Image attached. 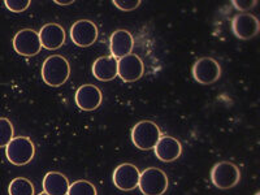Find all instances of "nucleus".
Segmentation results:
<instances>
[{"label": "nucleus", "instance_id": "1", "mask_svg": "<svg viewBox=\"0 0 260 195\" xmlns=\"http://www.w3.org/2000/svg\"><path fill=\"white\" fill-rule=\"evenodd\" d=\"M71 76L69 61L61 55L48 56L42 65V80L51 87H59L68 81Z\"/></svg>", "mask_w": 260, "mask_h": 195}, {"label": "nucleus", "instance_id": "2", "mask_svg": "<svg viewBox=\"0 0 260 195\" xmlns=\"http://www.w3.org/2000/svg\"><path fill=\"white\" fill-rule=\"evenodd\" d=\"M160 137H161L160 127L155 122L148 121V120L137 122L130 133L133 145L142 151L152 150Z\"/></svg>", "mask_w": 260, "mask_h": 195}, {"label": "nucleus", "instance_id": "3", "mask_svg": "<svg viewBox=\"0 0 260 195\" xmlns=\"http://www.w3.org/2000/svg\"><path fill=\"white\" fill-rule=\"evenodd\" d=\"M36 146L29 137H15L6 146V156L13 166H26L34 159Z\"/></svg>", "mask_w": 260, "mask_h": 195}, {"label": "nucleus", "instance_id": "4", "mask_svg": "<svg viewBox=\"0 0 260 195\" xmlns=\"http://www.w3.org/2000/svg\"><path fill=\"white\" fill-rule=\"evenodd\" d=\"M241 180V172L231 161L216 162L211 169V182L220 190H228L237 186Z\"/></svg>", "mask_w": 260, "mask_h": 195}, {"label": "nucleus", "instance_id": "5", "mask_svg": "<svg viewBox=\"0 0 260 195\" xmlns=\"http://www.w3.org/2000/svg\"><path fill=\"white\" fill-rule=\"evenodd\" d=\"M168 177L161 169L146 168L139 176L138 187L143 195H162L168 190Z\"/></svg>", "mask_w": 260, "mask_h": 195}, {"label": "nucleus", "instance_id": "6", "mask_svg": "<svg viewBox=\"0 0 260 195\" xmlns=\"http://www.w3.org/2000/svg\"><path fill=\"white\" fill-rule=\"evenodd\" d=\"M191 76L201 85H212L221 76V67L213 57H201L192 64Z\"/></svg>", "mask_w": 260, "mask_h": 195}, {"label": "nucleus", "instance_id": "7", "mask_svg": "<svg viewBox=\"0 0 260 195\" xmlns=\"http://www.w3.org/2000/svg\"><path fill=\"white\" fill-rule=\"evenodd\" d=\"M13 48L21 56H36L42 50L38 32L32 29H22L16 32L15 38H13Z\"/></svg>", "mask_w": 260, "mask_h": 195}, {"label": "nucleus", "instance_id": "8", "mask_svg": "<svg viewBox=\"0 0 260 195\" xmlns=\"http://www.w3.org/2000/svg\"><path fill=\"white\" fill-rule=\"evenodd\" d=\"M260 31V22L251 13H238L232 20V32L241 41H250Z\"/></svg>", "mask_w": 260, "mask_h": 195}, {"label": "nucleus", "instance_id": "9", "mask_svg": "<svg viewBox=\"0 0 260 195\" xmlns=\"http://www.w3.org/2000/svg\"><path fill=\"white\" fill-rule=\"evenodd\" d=\"M69 36L78 47H90L98 39V27L92 21L80 20L72 25Z\"/></svg>", "mask_w": 260, "mask_h": 195}, {"label": "nucleus", "instance_id": "10", "mask_svg": "<svg viewBox=\"0 0 260 195\" xmlns=\"http://www.w3.org/2000/svg\"><path fill=\"white\" fill-rule=\"evenodd\" d=\"M145 73V65L138 55L130 53L117 60V76L124 82H136Z\"/></svg>", "mask_w": 260, "mask_h": 195}, {"label": "nucleus", "instance_id": "11", "mask_svg": "<svg viewBox=\"0 0 260 195\" xmlns=\"http://www.w3.org/2000/svg\"><path fill=\"white\" fill-rule=\"evenodd\" d=\"M141 172L134 164L122 162L113 171L112 180L115 186L122 191H132L138 187Z\"/></svg>", "mask_w": 260, "mask_h": 195}, {"label": "nucleus", "instance_id": "12", "mask_svg": "<svg viewBox=\"0 0 260 195\" xmlns=\"http://www.w3.org/2000/svg\"><path fill=\"white\" fill-rule=\"evenodd\" d=\"M76 104L81 111L85 112H92V111L98 110L99 106L102 104L103 101V95L99 87L95 85H90L86 83L78 87L76 91V96H74Z\"/></svg>", "mask_w": 260, "mask_h": 195}, {"label": "nucleus", "instance_id": "13", "mask_svg": "<svg viewBox=\"0 0 260 195\" xmlns=\"http://www.w3.org/2000/svg\"><path fill=\"white\" fill-rule=\"evenodd\" d=\"M155 155L164 162H172L182 155V145L173 137L161 136L154 147Z\"/></svg>", "mask_w": 260, "mask_h": 195}, {"label": "nucleus", "instance_id": "14", "mask_svg": "<svg viewBox=\"0 0 260 195\" xmlns=\"http://www.w3.org/2000/svg\"><path fill=\"white\" fill-rule=\"evenodd\" d=\"M134 47V38L130 34V31L124 29L116 30L112 32L110 38V50L111 56L115 59H121V57L130 55Z\"/></svg>", "mask_w": 260, "mask_h": 195}, {"label": "nucleus", "instance_id": "15", "mask_svg": "<svg viewBox=\"0 0 260 195\" xmlns=\"http://www.w3.org/2000/svg\"><path fill=\"white\" fill-rule=\"evenodd\" d=\"M42 47L46 50H59L65 43V30L59 24H46L38 32Z\"/></svg>", "mask_w": 260, "mask_h": 195}, {"label": "nucleus", "instance_id": "16", "mask_svg": "<svg viewBox=\"0 0 260 195\" xmlns=\"http://www.w3.org/2000/svg\"><path fill=\"white\" fill-rule=\"evenodd\" d=\"M94 77L103 82H110L117 77V59L113 56H102L92 64Z\"/></svg>", "mask_w": 260, "mask_h": 195}, {"label": "nucleus", "instance_id": "17", "mask_svg": "<svg viewBox=\"0 0 260 195\" xmlns=\"http://www.w3.org/2000/svg\"><path fill=\"white\" fill-rule=\"evenodd\" d=\"M69 180L59 172H48L43 178V191L48 195H67L69 189Z\"/></svg>", "mask_w": 260, "mask_h": 195}, {"label": "nucleus", "instance_id": "18", "mask_svg": "<svg viewBox=\"0 0 260 195\" xmlns=\"http://www.w3.org/2000/svg\"><path fill=\"white\" fill-rule=\"evenodd\" d=\"M9 195H36L34 185L25 177H17L11 181L8 186Z\"/></svg>", "mask_w": 260, "mask_h": 195}, {"label": "nucleus", "instance_id": "19", "mask_svg": "<svg viewBox=\"0 0 260 195\" xmlns=\"http://www.w3.org/2000/svg\"><path fill=\"white\" fill-rule=\"evenodd\" d=\"M67 195H96V189L89 181L80 180L69 185Z\"/></svg>", "mask_w": 260, "mask_h": 195}, {"label": "nucleus", "instance_id": "20", "mask_svg": "<svg viewBox=\"0 0 260 195\" xmlns=\"http://www.w3.org/2000/svg\"><path fill=\"white\" fill-rule=\"evenodd\" d=\"M15 138V129L8 118L0 117V148L6 147Z\"/></svg>", "mask_w": 260, "mask_h": 195}, {"label": "nucleus", "instance_id": "21", "mask_svg": "<svg viewBox=\"0 0 260 195\" xmlns=\"http://www.w3.org/2000/svg\"><path fill=\"white\" fill-rule=\"evenodd\" d=\"M30 4H31L30 0H6L4 2V6L7 7V9L15 13L24 12L29 8Z\"/></svg>", "mask_w": 260, "mask_h": 195}, {"label": "nucleus", "instance_id": "22", "mask_svg": "<svg viewBox=\"0 0 260 195\" xmlns=\"http://www.w3.org/2000/svg\"><path fill=\"white\" fill-rule=\"evenodd\" d=\"M113 6L117 7L120 11L130 12L141 6V0H113Z\"/></svg>", "mask_w": 260, "mask_h": 195}, {"label": "nucleus", "instance_id": "23", "mask_svg": "<svg viewBox=\"0 0 260 195\" xmlns=\"http://www.w3.org/2000/svg\"><path fill=\"white\" fill-rule=\"evenodd\" d=\"M234 8L237 11H241L242 13H246V11H250V9L254 8L257 4L256 0H233L232 2Z\"/></svg>", "mask_w": 260, "mask_h": 195}, {"label": "nucleus", "instance_id": "24", "mask_svg": "<svg viewBox=\"0 0 260 195\" xmlns=\"http://www.w3.org/2000/svg\"><path fill=\"white\" fill-rule=\"evenodd\" d=\"M55 3H56L57 6H71L74 2L73 0H55Z\"/></svg>", "mask_w": 260, "mask_h": 195}, {"label": "nucleus", "instance_id": "25", "mask_svg": "<svg viewBox=\"0 0 260 195\" xmlns=\"http://www.w3.org/2000/svg\"><path fill=\"white\" fill-rule=\"evenodd\" d=\"M38 195H48V194H46V192L43 191V192H41V194H38Z\"/></svg>", "mask_w": 260, "mask_h": 195}, {"label": "nucleus", "instance_id": "26", "mask_svg": "<svg viewBox=\"0 0 260 195\" xmlns=\"http://www.w3.org/2000/svg\"><path fill=\"white\" fill-rule=\"evenodd\" d=\"M255 195H260V192H256V194H255Z\"/></svg>", "mask_w": 260, "mask_h": 195}]
</instances>
